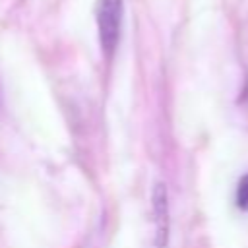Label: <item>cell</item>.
<instances>
[{
  "label": "cell",
  "mask_w": 248,
  "mask_h": 248,
  "mask_svg": "<svg viewBox=\"0 0 248 248\" xmlns=\"http://www.w3.org/2000/svg\"><path fill=\"white\" fill-rule=\"evenodd\" d=\"M122 0H97L95 4V19L99 29V43L105 56H112L118 46L120 31H122Z\"/></svg>",
  "instance_id": "cell-1"
},
{
  "label": "cell",
  "mask_w": 248,
  "mask_h": 248,
  "mask_svg": "<svg viewBox=\"0 0 248 248\" xmlns=\"http://www.w3.org/2000/svg\"><path fill=\"white\" fill-rule=\"evenodd\" d=\"M153 213H155V227H157V248H167L169 203H167V190L163 184H157L153 190Z\"/></svg>",
  "instance_id": "cell-2"
},
{
  "label": "cell",
  "mask_w": 248,
  "mask_h": 248,
  "mask_svg": "<svg viewBox=\"0 0 248 248\" xmlns=\"http://www.w3.org/2000/svg\"><path fill=\"white\" fill-rule=\"evenodd\" d=\"M236 207L242 211H248V172L238 180L236 186Z\"/></svg>",
  "instance_id": "cell-3"
}]
</instances>
